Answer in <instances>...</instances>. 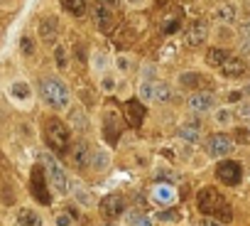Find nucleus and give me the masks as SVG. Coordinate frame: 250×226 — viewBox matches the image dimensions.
Wrapping results in <instances>:
<instances>
[{"instance_id":"1","label":"nucleus","mask_w":250,"mask_h":226,"mask_svg":"<svg viewBox=\"0 0 250 226\" xmlns=\"http://www.w3.org/2000/svg\"><path fill=\"white\" fill-rule=\"evenodd\" d=\"M196 207L201 214L206 216H213V219H219V221H228L233 216L228 202L223 199V194L219 190H213V187H204V190L196 194Z\"/></svg>"},{"instance_id":"2","label":"nucleus","mask_w":250,"mask_h":226,"mask_svg":"<svg viewBox=\"0 0 250 226\" xmlns=\"http://www.w3.org/2000/svg\"><path fill=\"white\" fill-rule=\"evenodd\" d=\"M44 140L57 155H66L71 150V130L59 118H47L44 121Z\"/></svg>"},{"instance_id":"3","label":"nucleus","mask_w":250,"mask_h":226,"mask_svg":"<svg viewBox=\"0 0 250 226\" xmlns=\"http://www.w3.org/2000/svg\"><path fill=\"white\" fill-rule=\"evenodd\" d=\"M40 94H42L44 103H47L49 108H54V111L66 108V106H69V98H71L69 86H66L61 79H57V77H44V79L40 81Z\"/></svg>"},{"instance_id":"4","label":"nucleus","mask_w":250,"mask_h":226,"mask_svg":"<svg viewBox=\"0 0 250 226\" xmlns=\"http://www.w3.org/2000/svg\"><path fill=\"white\" fill-rule=\"evenodd\" d=\"M42 162H44V172H47V177H49V184L54 187L59 194H66V192H69V179H66L64 167H61L52 155H47V153L42 155Z\"/></svg>"},{"instance_id":"5","label":"nucleus","mask_w":250,"mask_h":226,"mask_svg":"<svg viewBox=\"0 0 250 226\" xmlns=\"http://www.w3.org/2000/svg\"><path fill=\"white\" fill-rule=\"evenodd\" d=\"M206 150L211 158H226L235 150V140L226 133H213L208 140H206Z\"/></svg>"},{"instance_id":"6","label":"nucleus","mask_w":250,"mask_h":226,"mask_svg":"<svg viewBox=\"0 0 250 226\" xmlns=\"http://www.w3.org/2000/svg\"><path fill=\"white\" fill-rule=\"evenodd\" d=\"M216 177H219L226 187L240 184V179H243V165H240L238 160H221L219 167H216Z\"/></svg>"},{"instance_id":"7","label":"nucleus","mask_w":250,"mask_h":226,"mask_svg":"<svg viewBox=\"0 0 250 226\" xmlns=\"http://www.w3.org/2000/svg\"><path fill=\"white\" fill-rule=\"evenodd\" d=\"M29 187H32V197L37 199L40 204H49V202H52V194L47 192V172H44V167L37 165V167L32 170Z\"/></svg>"},{"instance_id":"8","label":"nucleus","mask_w":250,"mask_h":226,"mask_svg":"<svg viewBox=\"0 0 250 226\" xmlns=\"http://www.w3.org/2000/svg\"><path fill=\"white\" fill-rule=\"evenodd\" d=\"M93 22H96V27L103 32V34H111L113 32V27H116V13L111 10V8H105L101 0L93 5Z\"/></svg>"},{"instance_id":"9","label":"nucleus","mask_w":250,"mask_h":226,"mask_svg":"<svg viewBox=\"0 0 250 226\" xmlns=\"http://www.w3.org/2000/svg\"><path fill=\"white\" fill-rule=\"evenodd\" d=\"M120 133H123V121L116 111H105L103 116V135L105 140H108L111 145H116L120 140Z\"/></svg>"},{"instance_id":"10","label":"nucleus","mask_w":250,"mask_h":226,"mask_svg":"<svg viewBox=\"0 0 250 226\" xmlns=\"http://www.w3.org/2000/svg\"><path fill=\"white\" fill-rule=\"evenodd\" d=\"M123 211H125V199H123L120 194H108V197L101 199V214L108 219V221L123 216Z\"/></svg>"},{"instance_id":"11","label":"nucleus","mask_w":250,"mask_h":226,"mask_svg":"<svg viewBox=\"0 0 250 226\" xmlns=\"http://www.w3.org/2000/svg\"><path fill=\"white\" fill-rule=\"evenodd\" d=\"M206 40H208V22H206V20H199V22H194V25L189 27L187 37H184L187 47H201Z\"/></svg>"},{"instance_id":"12","label":"nucleus","mask_w":250,"mask_h":226,"mask_svg":"<svg viewBox=\"0 0 250 226\" xmlns=\"http://www.w3.org/2000/svg\"><path fill=\"white\" fill-rule=\"evenodd\" d=\"M71 162H74L76 170L91 167V147L84 140H79L76 145H71Z\"/></svg>"},{"instance_id":"13","label":"nucleus","mask_w":250,"mask_h":226,"mask_svg":"<svg viewBox=\"0 0 250 226\" xmlns=\"http://www.w3.org/2000/svg\"><path fill=\"white\" fill-rule=\"evenodd\" d=\"M125 121H128V126H132V128H140L142 121H145V106H142L137 98H130V101L125 103Z\"/></svg>"},{"instance_id":"14","label":"nucleus","mask_w":250,"mask_h":226,"mask_svg":"<svg viewBox=\"0 0 250 226\" xmlns=\"http://www.w3.org/2000/svg\"><path fill=\"white\" fill-rule=\"evenodd\" d=\"M213 94H208V91H196V94H191L189 96V108L194 111V113H206V111H211L213 108Z\"/></svg>"},{"instance_id":"15","label":"nucleus","mask_w":250,"mask_h":226,"mask_svg":"<svg viewBox=\"0 0 250 226\" xmlns=\"http://www.w3.org/2000/svg\"><path fill=\"white\" fill-rule=\"evenodd\" d=\"M245 62L240 59V57H228L223 64H221V71L226 74V77H243L245 74Z\"/></svg>"},{"instance_id":"16","label":"nucleus","mask_w":250,"mask_h":226,"mask_svg":"<svg viewBox=\"0 0 250 226\" xmlns=\"http://www.w3.org/2000/svg\"><path fill=\"white\" fill-rule=\"evenodd\" d=\"M57 30H59V22H57V17H52V15L40 22V37H42L44 42H49V45L57 40Z\"/></svg>"},{"instance_id":"17","label":"nucleus","mask_w":250,"mask_h":226,"mask_svg":"<svg viewBox=\"0 0 250 226\" xmlns=\"http://www.w3.org/2000/svg\"><path fill=\"white\" fill-rule=\"evenodd\" d=\"M174 197H176V192H174L172 184H157L155 190H152V199L157 204H172Z\"/></svg>"},{"instance_id":"18","label":"nucleus","mask_w":250,"mask_h":226,"mask_svg":"<svg viewBox=\"0 0 250 226\" xmlns=\"http://www.w3.org/2000/svg\"><path fill=\"white\" fill-rule=\"evenodd\" d=\"M17 224L20 226H42V216L34 209H17Z\"/></svg>"},{"instance_id":"19","label":"nucleus","mask_w":250,"mask_h":226,"mask_svg":"<svg viewBox=\"0 0 250 226\" xmlns=\"http://www.w3.org/2000/svg\"><path fill=\"white\" fill-rule=\"evenodd\" d=\"M213 17H216L219 22H233V20H235V5H233V3H221V5H216Z\"/></svg>"},{"instance_id":"20","label":"nucleus","mask_w":250,"mask_h":226,"mask_svg":"<svg viewBox=\"0 0 250 226\" xmlns=\"http://www.w3.org/2000/svg\"><path fill=\"white\" fill-rule=\"evenodd\" d=\"M108 162H111L108 150H101V147L91 150V167H96V170H105V167H108Z\"/></svg>"},{"instance_id":"21","label":"nucleus","mask_w":250,"mask_h":226,"mask_svg":"<svg viewBox=\"0 0 250 226\" xmlns=\"http://www.w3.org/2000/svg\"><path fill=\"white\" fill-rule=\"evenodd\" d=\"M228 57H231V54H228L226 49L213 47V49H208V54H206V64H208V66H219V69H221V64H223Z\"/></svg>"},{"instance_id":"22","label":"nucleus","mask_w":250,"mask_h":226,"mask_svg":"<svg viewBox=\"0 0 250 226\" xmlns=\"http://www.w3.org/2000/svg\"><path fill=\"white\" fill-rule=\"evenodd\" d=\"M69 123L74 126L76 130H81V133H86V130H88V118H86V113H84V111H79V108L69 113Z\"/></svg>"},{"instance_id":"23","label":"nucleus","mask_w":250,"mask_h":226,"mask_svg":"<svg viewBox=\"0 0 250 226\" xmlns=\"http://www.w3.org/2000/svg\"><path fill=\"white\" fill-rule=\"evenodd\" d=\"M152 91H155V101H162V103H167V101H172V86L169 84H162V81H157V84H152Z\"/></svg>"},{"instance_id":"24","label":"nucleus","mask_w":250,"mask_h":226,"mask_svg":"<svg viewBox=\"0 0 250 226\" xmlns=\"http://www.w3.org/2000/svg\"><path fill=\"white\" fill-rule=\"evenodd\" d=\"M64 10L74 17H81L86 13V0H64Z\"/></svg>"},{"instance_id":"25","label":"nucleus","mask_w":250,"mask_h":226,"mask_svg":"<svg viewBox=\"0 0 250 226\" xmlns=\"http://www.w3.org/2000/svg\"><path fill=\"white\" fill-rule=\"evenodd\" d=\"M179 25H182V15L176 13L174 17H167V20H164V25H162V32H164V34H174L176 30H179Z\"/></svg>"},{"instance_id":"26","label":"nucleus","mask_w":250,"mask_h":226,"mask_svg":"<svg viewBox=\"0 0 250 226\" xmlns=\"http://www.w3.org/2000/svg\"><path fill=\"white\" fill-rule=\"evenodd\" d=\"M10 91H13L15 98H29V86H27L25 81H15V84L10 86Z\"/></svg>"},{"instance_id":"27","label":"nucleus","mask_w":250,"mask_h":226,"mask_svg":"<svg viewBox=\"0 0 250 226\" xmlns=\"http://www.w3.org/2000/svg\"><path fill=\"white\" fill-rule=\"evenodd\" d=\"M157 219L167 221V224H174V221H179V211L176 209H164V211H157Z\"/></svg>"},{"instance_id":"28","label":"nucleus","mask_w":250,"mask_h":226,"mask_svg":"<svg viewBox=\"0 0 250 226\" xmlns=\"http://www.w3.org/2000/svg\"><path fill=\"white\" fill-rule=\"evenodd\" d=\"M179 135H182L184 140H189V143H196V140H199V130L191 128V126H182V128H179Z\"/></svg>"},{"instance_id":"29","label":"nucleus","mask_w":250,"mask_h":226,"mask_svg":"<svg viewBox=\"0 0 250 226\" xmlns=\"http://www.w3.org/2000/svg\"><path fill=\"white\" fill-rule=\"evenodd\" d=\"M179 81H182L184 86H189V89H194V86H196V84H199L201 79H199V74H194V71H184Z\"/></svg>"},{"instance_id":"30","label":"nucleus","mask_w":250,"mask_h":226,"mask_svg":"<svg viewBox=\"0 0 250 226\" xmlns=\"http://www.w3.org/2000/svg\"><path fill=\"white\" fill-rule=\"evenodd\" d=\"M216 121H219L221 126H228V123L233 121V111H231V108H221V111H216Z\"/></svg>"},{"instance_id":"31","label":"nucleus","mask_w":250,"mask_h":226,"mask_svg":"<svg viewBox=\"0 0 250 226\" xmlns=\"http://www.w3.org/2000/svg\"><path fill=\"white\" fill-rule=\"evenodd\" d=\"M54 59H57L59 69H66V49H64V47H57V49H54Z\"/></svg>"},{"instance_id":"32","label":"nucleus","mask_w":250,"mask_h":226,"mask_svg":"<svg viewBox=\"0 0 250 226\" xmlns=\"http://www.w3.org/2000/svg\"><path fill=\"white\" fill-rule=\"evenodd\" d=\"M20 49H22V54L29 57V54L34 52V42L29 40V37H22V40H20Z\"/></svg>"},{"instance_id":"33","label":"nucleus","mask_w":250,"mask_h":226,"mask_svg":"<svg viewBox=\"0 0 250 226\" xmlns=\"http://www.w3.org/2000/svg\"><path fill=\"white\" fill-rule=\"evenodd\" d=\"M71 221H74V216H71L69 211L57 214V226H71Z\"/></svg>"},{"instance_id":"34","label":"nucleus","mask_w":250,"mask_h":226,"mask_svg":"<svg viewBox=\"0 0 250 226\" xmlns=\"http://www.w3.org/2000/svg\"><path fill=\"white\" fill-rule=\"evenodd\" d=\"M140 96H142V98H155L152 84H142V86H140Z\"/></svg>"},{"instance_id":"35","label":"nucleus","mask_w":250,"mask_h":226,"mask_svg":"<svg viewBox=\"0 0 250 226\" xmlns=\"http://www.w3.org/2000/svg\"><path fill=\"white\" fill-rule=\"evenodd\" d=\"M235 113H238V116H240V118H245V121H250V103H240Z\"/></svg>"},{"instance_id":"36","label":"nucleus","mask_w":250,"mask_h":226,"mask_svg":"<svg viewBox=\"0 0 250 226\" xmlns=\"http://www.w3.org/2000/svg\"><path fill=\"white\" fill-rule=\"evenodd\" d=\"M233 140H240V143H250V133L245 130V128H238L235 130V138Z\"/></svg>"},{"instance_id":"37","label":"nucleus","mask_w":250,"mask_h":226,"mask_svg":"<svg viewBox=\"0 0 250 226\" xmlns=\"http://www.w3.org/2000/svg\"><path fill=\"white\" fill-rule=\"evenodd\" d=\"M116 64H118V69H120V71H128V69H130L128 57H116Z\"/></svg>"},{"instance_id":"38","label":"nucleus","mask_w":250,"mask_h":226,"mask_svg":"<svg viewBox=\"0 0 250 226\" xmlns=\"http://www.w3.org/2000/svg\"><path fill=\"white\" fill-rule=\"evenodd\" d=\"M240 34H243V40H245V42H250V20L240 25Z\"/></svg>"},{"instance_id":"39","label":"nucleus","mask_w":250,"mask_h":226,"mask_svg":"<svg viewBox=\"0 0 250 226\" xmlns=\"http://www.w3.org/2000/svg\"><path fill=\"white\" fill-rule=\"evenodd\" d=\"M101 3H103V5H105V8H111V10H113V13H116V10H118V8H120V0H101Z\"/></svg>"},{"instance_id":"40","label":"nucleus","mask_w":250,"mask_h":226,"mask_svg":"<svg viewBox=\"0 0 250 226\" xmlns=\"http://www.w3.org/2000/svg\"><path fill=\"white\" fill-rule=\"evenodd\" d=\"M201 226H221V221H219V219H211V216H206V219L201 221Z\"/></svg>"},{"instance_id":"41","label":"nucleus","mask_w":250,"mask_h":226,"mask_svg":"<svg viewBox=\"0 0 250 226\" xmlns=\"http://www.w3.org/2000/svg\"><path fill=\"white\" fill-rule=\"evenodd\" d=\"M135 226H152V221H150V219H145V216H140V219L135 221Z\"/></svg>"},{"instance_id":"42","label":"nucleus","mask_w":250,"mask_h":226,"mask_svg":"<svg viewBox=\"0 0 250 226\" xmlns=\"http://www.w3.org/2000/svg\"><path fill=\"white\" fill-rule=\"evenodd\" d=\"M228 98H231V101H240V91H231Z\"/></svg>"},{"instance_id":"43","label":"nucleus","mask_w":250,"mask_h":226,"mask_svg":"<svg viewBox=\"0 0 250 226\" xmlns=\"http://www.w3.org/2000/svg\"><path fill=\"white\" fill-rule=\"evenodd\" d=\"M128 3H132V5H140V3H142V0H128Z\"/></svg>"},{"instance_id":"44","label":"nucleus","mask_w":250,"mask_h":226,"mask_svg":"<svg viewBox=\"0 0 250 226\" xmlns=\"http://www.w3.org/2000/svg\"><path fill=\"white\" fill-rule=\"evenodd\" d=\"M245 91H248V94H250V84H248V86H245Z\"/></svg>"},{"instance_id":"45","label":"nucleus","mask_w":250,"mask_h":226,"mask_svg":"<svg viewBox=\"0 0 250 226\" xmlns=\"http://www.w3.org/2000/svg\"><path fill=\"white\" fill-rule=\"evenodd\" d=\"M248 130H250V128H248Z\"/></svg>"}]
</instances>
